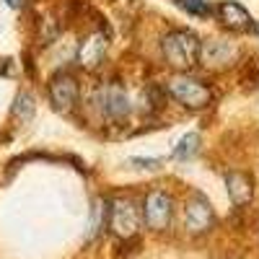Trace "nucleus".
I'll use <instances>...</instances> for the list:
<instances>
[{"mask_svg": "<svg viewBox=\"0 0 259 259\" xmlns=\"http://www.w3.org/2000/svg\"><path fill=\"white\" fill-rule=\"evenodd\" d=\"M200 50H202V41L187 29H174L161 39V52L166 62L179 73H189L200 62Z\"/></svg>", "mask_w": 259, "mask_h": 259, "instance_id": "f257e3e1", "label": "nucleus"}, {"mask_svg": "<svg viewBox=\"0 0 259 259\" xmlns=\"http://www.w3.org/2000/svg\"><path fill=\"white\" fill-rule=\"evenodd\" d=\"M166 89H168L171 96L184 106V109H192V112L205 109V106L212 101L210 85L205 80H200V78H194V75H187V73L174 75L166 83Z\"/></svg>", "mask_w": 259, "mask_h": 259, "instance_id": "f03ea898", "label": "nucleus"}, {"mask_svg": "<svg viewBox=\"0 0 259 259\" xmlns=\"http://www.w3.org/2000/svg\"><path fill=\"white\" fill-rule=\"evenodd\" d=\"M94 104L99 106L101 117H106L109 122H124L130 117V96L124 91V85L117 80L104 83L94 96Z\"/></svg>", "mask_w": 259, "mask_h": 259, "instance_id": "7ed1b4c3", "label": "nucleus"}, {"mask_svg": "<svg viewBox=\"0 0 259 259\" xmlns=\"http://www.w3.org/2000/svg\"><path fill=\"white\" fill-rule=\"evenodd\" d=\"M138 226H140V212L135 207V202L130 197H117L112 200V207H109V228L114 236L119 239H133L138 233Z\"/></svg>", "mask_w": 259, "mask_h": 259, "instance_id": "20e7f679", "label": "nucleus"}, {"mask_svg": "<svg viewBox=\"0 0 259 259\" xmlns=\"http://www.w3.org/2000/svg\"><path fill=\"white\" fill-rule=\"evenodd\" d=\"M171 212H174V202L163 189H153L143 202V221L150 231H163L171 223Z\"/></svg>", "mask_w": 259, "mask_h": 259, "instance_id": "39448f33", "label": "nucleus"}, {"mask_svg": "<svg viewBox=\"0 0 259 259\" xmlns=\"http://www.w3.org/2000/svg\"><path fill=\"white\" fill-rule=\"evenodd\" d=\"M47 91H50V101H52V106L57 112H73V106L78 104V80H75V75H70V73H55L52 78H50V85H47Z\"/></svg>", "mask_w": 259, "mask_h": 259, "instance_id": "423d86ee", "label": "nucleus"}, {"mask_svg": "<svg viewBox=\"0 0 259 259\" xmlns=\"http://www.w3.org/2000/svg\"><path fill=\"white\" fill-rule=\"evenodd\" d=\"M212 221H215V215H212V207L210 202L202 197V194H194V197L187 202L184 207V226L189 233H205L212 228Z\"/></svg>", "mask_w": 259, "mask_h": 259, "instance_id": "0eeeda50", "label": "nucleus"}, {"mask_svg": "<svg viewBox=\"0 0 259 259\" xmlns=\"http://www.w3.org/2000/svg\"><path fill=\"white\" fill-rule=\"evenodd\" d=\"M106 47H109V39H106L104 31L89 34L78 47V65L83 70H96L106 57Z\"/></svg>", "mask_w": 259, "mask_h": 259, "instance_id": "6e6552de", "label": "nucleus"}, {"mask_svg": "<svg viewBox=\"0 0 259 259\" xmlns=\"http://www.w3.org/2000/svg\"><path fill=\"white\" fill-rule=\"evenodd\" d=\"M215 16H218V21L231 31H249L254 26V18L249 16V11L239 3H233V0H223V3L215 8Z\"/></svg>", "mask_w": 259, "mask_h": 259, "instance_id": "1a4fd4ad", "label": "nucleus"}, {"mask_svg": "<svg viewBox=\"0 0 259 259\" xmlns=\"http://www.w3.org/2000/svg\"><path fill=\"white\" fill-rule=\"evenodd\" d=\"M236 57H239V50L223 39H212L200 50V60H205V65H210V68H228Z\"/></svg>", "mask_w": 259, "mask_h": 259, "instance_id": "9d476101", "label": "nucleus"}, {"mask_svg": "<svg viewBox=\"0 0 259 259\" xmlns=\"http://www.w3.org/2000/svg\"><path fill=\"white\" fill-rule=\"evenodd\" d=\"M226 187H228V197L236 207H244L254 194L251 179L246 174H241V171H231V174L226 177Z\"/></svg>", "mask_w": 259, "mask_h": 259, "instance_id": "9b49d317", "label": "nucleus"}, {"mask_svg": "<svg viewBox=\"0 0 259 259\" xmlns=\"http://www.w3.org/2000/svg\"><path fill=\"white\" fill-rule=\"evenodd\" d=\"M197 148H200V135H197V133H187V135L179 140L177 150H174V158L187 161V158H192L194 153H197Z\"/></svg>", "mask_w": 259, "mask_h": 259, "instance_id": "f8f14e48", "label": "nucleus"}, {"mask_svg": "<svg viewBox=\"0 0 259 259\" xmlns=\"http://www.w3.org/2000/svg\"><path fill=\"white\" fill-rule=\"evenodd\" d=\"M13 117L21 119V122H29L34 117V99L24 91L16 96V104H13Z\"/></svg>", "mask_w": 259, "mask_h": 259, "instance_id": "ddd939ff", "label": "nucleus"}, {"mask_svg": "<svg viewBox=\"0 0 259 259\" xmlns=\"http://www.w3.org/2000/svg\"><path fill=\"white\" fill-rule=\"evenodd\" d=\"M174 3H177L182 11L192 13V16H210V13H212V8H210L207 0H174Z\"/></svg>", "mask_w": 259, "mask_h": 259, "instance_id": "4468645a", "label": "nucleus"}, {"mask_svg": "<svg viewBox=\"0 0 259 259\" xmlns=\"http://www.w3.org/2000/svg\"><path fill=\"white\" fill-rule=\"evenodd\" d=\"M133 163H138L140 168H156L161 161L158 158H133Z\"/></svg>", "mask_w": 259, "mask_h": 259, "instance_id": "2eb2a0df", "label": "nucleus"}, {"mask_svg": "<svg viewBox=\"0 0 259 259\" xmlns=\"http://www.w3.org/2000/svg\"><path fill=\"white\" fill-rule=\"evenodd\" d=\"M6 3H8V6H18V0H6Z\"/></svg>", "mask_w": 259, "mask_h": 259, "instance_id": "dca6fc26", "label": "nucleus"}, {"mask_svg": "<svg viewBox=\"0 0 259 259\" xmlns=\"http://www.w3.org/2000/svg\"><path fill=\"white\" fill-rule=\"evenodd\" d=\"M256 31H259V24H256Z\"/></svg>", "mask_w": 259, "mask_h": 259, "instance_id": "f3484780", "label": "nucleus"}]
</instances>
